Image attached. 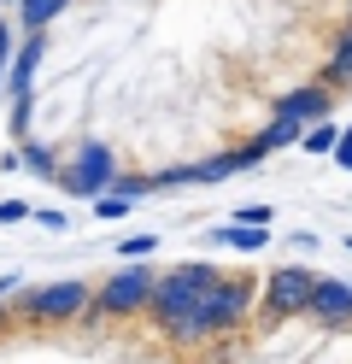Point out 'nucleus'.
I'll list each match as a JSON object with an SVG mask.
<instances>
[{
  "mask_svg": "<svg viewBox=\"0 0 352 364\" xmlns=\"http://www.w3.org/2000/svg\"><path fill=\"white\" fill-rule=\"evenodd\" d=\"M218 282H223V270H218V264H206V259H188V264L159 270V288H153V306H147V317H153L159 329H171L176 317H188L194 306H206Z\"/></svg>",
  "mask_w": 352,
  "mask_h": 364,
  "instance_id": "obj_1",
  "label": "nucleus"
},
{
  "mask_svg": "<svg viewBox=\"0 0 352 364\" xmlns=\"http://www.w3.org/2000/svg\"><path fill=\"white\" fill-rule=\"evenodd\" d=\"M153 288H159V270L153 264H124L94 288V306L82 323H100V317H147L153 306Z\"/></svg>",
  "mask_w": 352,
  "mask_h": 364,
  "instance_id": "obj_2",
  "label": "nucleus"
},
{
  "mask_svg": "<svg viewBox=\"0 0 352 364\" xmlns=\"http://www.w3.org/2000/svg\"><path fill=\"white\" fill-rule=\"evenodd\" d=\"M88 306H94V288L77 282V277H65V282L30 288L18 300V317H23V323H36V329H59V323H82Z\"/></svg>",
  "mask_w": 352,
  "mask_h": 364,
  "instance_id": "obj_3",
  "label": "nucleus"
},
{
  "mask_svg": "<svg viewBox=\"0 0 352 364\" xmlns=\"http://www.w3.org/2000/svg\"><path fill=\"white\" fill-rule=\"evenodd\" d=\"M311 288H317V270L311 264H276L265 294H258V317L265 323H288V317H305L311 306Z\"/></svg>",
  "mask_w": 352,
  "mask_h": 364,
  "instance_id": "obj_4",
  "label": "nucleus"
},
{
  "mask_svg": "<svg viewBox=\"0 0 352 364\" xmlns=\"http://www.w3.org/2000/svg\"><path fill=\"white\" fill-rule=\"evenodd\" d=\"M59 182H65V194H77V200H100V194H112V182H117V153L106 141H82L59 165Z\"/></svg>",
  "mask_w": 352,
  "mask_h": 364,
  "instance_id": "obj_5",
  "label": "nucleus"
},
{
  "mask_svg": "<svg viewBox=\"0 0 352 364\" xmlns=\"http://www.w3.org/2000/svg\"><path fill=\"white\" fill-rule=\"evenodd\" d=\"M211 317H218V335H241L247 317L258 311V277L252 270H241V277H223L218 288H211Z\"/></svg>",
  "mask_w": 352,
  "mask_h": 364,
  "instance_id": "obj_6",
  "label": "nucleus"
},
{
  "mask_svg": "<svg viewBox=\"0 0 352 364\" xmlns=\"http://www.w3.org/2000/svg\"><path fill=\"white\" fill-rule=\"evenodd\" d=\"M305 317H317L323 329H352V282H341V277H317Z\"/></svg>",
  "mask_w": 352,
  "mask_h": 364,
  "instance_id": "obj_7",
  "label": "nucleus"
},
{
  "mask_svg": "<svg viewBox=\"0 0 352 364\" xmlns=\"http://www.w3.org/2000/svg\"><path fill=\"white\" fill-rule=\"evenodd\" d=\"M329 106H335V95H329L323 82H299V88H288V95L276 100V118H288V124H299V129H311V124L329 118Z\"/></svg>",
  "mask_w": 352,
  "mask_h": 364,
  "instance_id": "obj_8",
  "label": "nucleus"
},
{
  "mask_svg": "<svg viewBox=\"0 0 352 364\" xmlns=\"http://www.w3.org/2000/svg\"><path fill=\"white\" fill-rule=\"evenodd\" d=\"M41 59H47V30H41V36H23V48L12 53V71H6V95H12V100L36 95V71H41Z\"/></svg>",
  "mask_w": 352,
  "mask_h": 364,
  "instance_id": "obj_9",
  "label": "nucleus"
},
{
  "mask_svg": "<svg viewBox=\"0 0 352 364\" xmlns=\"http://www.w3.org/2000/svg\"><path fill=\"white\" fill-rule=\"evenodd\" d=\"M211 247H235V253H265L270 230H252V223H229V230H211Z\"/></svg>",
  "mask_w": 352,
  "mask_h": 364,
  "instance_id": "obj_10",
  "label": "nucleus"
},
{
  "mask_svg": "<svg viewBox=\"0 0 352 364\" xmlns=\"http://www.w3.org/2000/svg\"><path fill=\"white\" fill-rule=\"evenodd\" d=\"M65 6H70V0H18V24H23V36H41Z\"/></svg>",
  "mask_w": 352,
  "mask_h": 364,
  "instance_id": "obj_11",
  "label": "nucleus"
},
{
  "mask_svg": "<svg viewBox=\"0 0 352 364\" xmlns=\"http://www.w3.org/2000/svg\"><path fill=\"white\" fill-rule=\"evenodd\" d=\"M299 135H305L299 124H288V118H270L265 129H258V141H252V147H258V153H265V159H270V153H282V147H294V141H299Z\"/></svg>",
  "mask_w": 352,
  "mask_h": 364,
  "instance_id": "obj_12",
  "label": "nucleus"
},
{
  "mask_svg": "<svg viewBox=\"0 0 352 364\" xmlns=\"http://www.w3.org/2000/svg\"><path fill=\"white\" fill-rule=\"evenodd\" d=\"M18 159H23V171L59 182V159H53V147H47V141H36V135H30V141H18Z\"/></svg>",
  "mask_w": 352,
  "mask_h": 364,
  "instance_id": "obj_13",
  "label": "nucleus"
},
{
  "mask_svg": "<svg viewBox=\"0 0 352 364\" xmlns=\"http://www.w3.org/2000/svg\"><path fill=\"white\" fill-rule=\"evenodd\" d=\"M335 141H341V124H329V118L311 124V129L299 135V147H305V153H335Z\"/></svg>",
  "mask_w": 352,
  "mask_h": 364,
  "instance_id": "obj_14",
  "label": "nucleus"
},
{
  "mask_svg": "<svg viewBox=\"0 0 352 364\" xmlns=\"http://www.w3.org/2000/svg\"><path fill=\"white\" fill-rule=\"evenodd\" d=\"M112 194H124V200H141V194H153V176H129V171H117Z\"/></svg>",
  "mask_w": 352,
  "mask_h": 364,
  "instance_id": "obj_15",
  "label": "nucleus"
},
{
  "mask_svg": "<svg viewBox=\"0 0 352 364\" xmlns=\"http://www.w3.org/2000/svg\"><path fill=\"white\" fill-rule=\"evenodd\" d=\"M153 247H159V235H124L117 241V259H153Z\"/></svg>",
  "mask_w": 352,
  "mask_h": 364,
  "instance_id": "obj_16",
  "label": "nucleus"
},
{
  "mask_svg": "<svg viewBox=\"0 0 352 364\" xmlns=\"http://www.w3.org/2000/svg\"><path fill=\"white\" fill-rule=\"evenodd\" d=\"M129 206H135V200H124V194H100V200H94V218H106V223H112V218H124Z\"/></svg>",
  "mask_w": 352,
  "mask_h": 364,
  "instance_id": "obj_17",
  "label": "nucleus"
},
{
  "mask_svg": "<svg viewBox=\"0 0 352 364\" xmlns=\"http://www.w3.org/2000/svg\"><path fill=\"white\" fill-rule=\"evenodd\" d=\"M36 223H41V230H53V235H65V230H70V218H65L59 206H41V212H36Z\"/></svg>",
  "mask_w": 352,
  "mask_h": 364,
  "instance_id": "obj_18",
  "label": "nucleus"
},
{
  "mask_svg": "<svg viewBox=\"0 0 352 364\" xmlns=\"http://www.w3.org/2000/svg\"><path fill=\"white\" fill-rule=\"evenodd\" d=\"M235 218H241V223H252V230H270V206H241V212H235Z\"/></svg>",
  "mask_w": 352,
  "mask_h": 364,
  "instance_id": "obj_19",
  "label": "nucleus"
},
{
  "mask_svg": "<svg viewBox=\"0 0 352 364\" xmlns=\"http://www.w3.org/2000/svg\"><path fill=\"white\" fill-rule=\"evenodd\" d=\"M23 218H36L23 200H0V223H23Z\"/></svg>",
  "mask_w": 352,
  "mask_h": 364,
  "instance_id": "obj_20",
  "label": "nucleus"
},
{
  "mask_svg": "<svg viewBox=\"0 0 352 364\" xmlns=\"http://www.w3.org/2000/svg\"><path fill=\"white\" fill-rule=\"evenodd\" d=\"M335 165H341V171H352V124L341 129V141H335Z\"/></svg>",
  "mask_w": 352,
  "mask_h": 364,
  "instance_id": "obj_21",
  "label": "nucleus"
},
{
  "mask_svg": "<svg viewBox=\"0 0 352 364\" xmlns=\"http://www.w3.org/2000/svg\"><path fill=\"white\" fill-rule=\"evenodd\" d=\"M6 53H12V30L0 24V71H6Z\"/></svg>",
  "mask_w": 352,
  "mask_h": 364,
  "instance_id": "obj_22",
  "label": "nucleus"
},
{
  "mask_svg": "<svg viewBox=\"0 0 352 364\" xmlns=\"http://www.w3.org/2000/svg\"><path fill=\"white\" fill-rule=\"evenodd\" d=\"M341 53H352V18H346V30H341V41H335Z\"/></svg>",
  "mask_w": 352,
  "mask_h": 364,
  "instance_id": "obj_23",
  "label": "nucleus"
},
{
  "mask_svg": "<svg viewBox=\"0 0 352 364\" xmlns=\"http://www.w3.org/2000/svg\"><path fill=\"white\" fill-rule=\"evenodd\" d=\"M12 317H18V311H6V300H0V335L12 329Z\"/></svg>",
  "mask_w": 352,
  "mask_h": 364,
  "instance_id": "obj_24",
  "label": "nucleus"
},
{
  "mask_svg": "<svg viewBox=\"0 0 352 364\" xmlns=\"http://www.w3.org/2000/svg\"><path fill=\"white\" fill-rule=\"evenodd\" d=\"M6 6H18V0H6Z\"/></svg>",
  "mask_w": 352,
  "mask_h": 364,
  "instance_id": "obj_25",
  "label": "nucleus"
},
{
  "mask_svg": "<svg viewBox=\"0 0 352 364\" xmlns=\"http://www.w3.org/2000/svg\"><path fill=\"white\" fill-rule=\"evenodd\" d=\"M346 18H352V6H346Z\"/></svg>",
  "mask_w": 352,
  "mask_h": 364,
  "instance_id": "obj_26",
  "label": "nucleus"
}]
</instances>
